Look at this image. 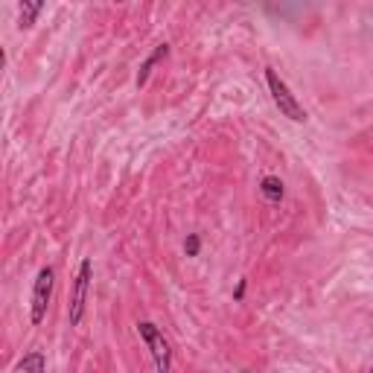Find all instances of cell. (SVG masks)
Listing matches in <instances>:
<instances>
[{
	"instance_id": "cell-1",
	"label": "cell",
	"mask_w": 373,
	"mask_h": 373,
	"mask_svg": "<svg viewBox=\"0 0 373 373\" xmlns=\"http://www.w3.org/2000/svg\"><path fill=\"white\" fill-rule=\"evenodd\" d=\"M266 82H268L271 100H274V105L280 108V114L289 117L292 123H306V111H303V105H301L298 100H294V93L289 91V85L280 79L274 67H266Z\"/></svg>"
},
{
	"instance_id": "cell-2",
	"label": "cell",
	"mask_w": 373,
	"mask_h": 373,
	"mask_svg": "<svg viewBox=\"0 0 373 373\" xmlns=\"http://www.w3.org/2000/svg\"><path fill=\"white\" fill-rule=\"evenodd\" d=\"M53 286H55V271L53 266H44L41 271L35 274V283H32V303H30V321L38 327L47 318V306L53 298Z\"/></svg>"
},
{
	"instance_id": "cell-3",
	"label": "cell",
	"mask_w": 373,
	"mask_h": 373,
	"mask_svg": "<svg viewBox=\"0 0 373 373\" xmlns=\"http://www.w3.org/2000/svg\"><path fill=\"white\" fill-rule=\"evenodd\" d=\"M137 332H140V339L146 341L152 359H155V367H158V373H169L172 370V347L169 341L164 339V332L155 327L152 321H140L137 324Z\"/></svg>"
},
{
	"instance_id": "cell-4",
	"label": "cell",
	"mask_w": 373,
	"mask_h": 373,
	"mask_svg": "<svg viewBox=\"0 0 373 373\" xmlns=\"http://www.w3.org/2000/svg\"><path fill=\"white\" fill-rule=\"evenodd\" d=\"M91 277H93V263H91V257H85L82 266H79V274H76V286H73V298H70V312H67L70 327H79V324H82Z\"/></svg>"
},
{
	"instance_id": "cell-5",
	"label": "cell",
	"mask_w": 373,
	"mask_h": 373,
	"mask_svg": "<svg viewBox=\"0 0 373 373\" xmlns=\"http://www.w3.org/2000/svg\"><path fill=\"white\" fill-rule=\"evenodd\" d=\"M166 55H169V44H166V41H164V44H158V47H155V53H149V55H146V62L140 65V70H137V88H143V85L149 82L152 67L158 65L161 58H166Z\"/></svg>"
},
{
	"instance_id": "cell-6",
	"label": "cell",
	"mask_w": 373,
	"mask_h": 373,
	"mask_svg": "<svg viewBox=\"0 0 373 373\" xmlns=\"http://www.w3.org/2000/svg\"><path fill=\"white\" fill-rule=\"evenodd\" d=\"M260 192H263V199H266V202H271V204L283 202V195H286L283 181L277 178V175H266V178L260 181Z\"/></svg>"
},
{
	"instance_id": "cell-7",
	"label": "cell",
	"mask_w": 373,
	"mask_h": 373,
	"mask_svg": "<svg viewBox=\"0 0 373 373\" xmlns=\"http://www.w3.org/2000/svg\"><path fill=\"white\" fill-rule=\"evenodd\" d=\"M18 367H21V373H47V359L41 350H32L18 362Z\"/></svg>"
},
{
	"instance_id": "cell-8",
	"label": "cell",
	"mask_w": 373,
	"mask_h": 373,
	"mask_svg": "<svg viewBox=\"0 0 373 373\" xmlns=\"http://www.w3.org/2000/svg\"><path fill=\"white\" fill-rule=\"evenodd\" d=\"M18 9H21V18H18V27H21V30H30V27L35 24V18L41 15L44 4H21Z\"/></svg>"
},
{
	"instance_id": "cell-9",
	"label": "cell",
	"mask_w": 373,
	"mask_h": 373,
	"mask_svg": "<svg viewBox=\"0 0 373 373\" xmlns=\"http://www.w3.org/2000/svg\"><path fill=\"white\" fill-rule=\"evenodd\" d=\"M184 251H187V257H199V251H202V237H199V233H190L187 242H184Z\"/></svg>"
},
{
	"instance_id": "cell-10",
	"label": "cell",
	"mask_w": 373,
	"mask_h": 373,
	"mask_svg": "<svg viewBox=\"0 0 373 373\" xmlns=\"http://www.w3.org/2000/svg\"><path fill=\"white\" fill-rule=\"evenodd\" d=\"M242 294H245V280H240L237 292H233V298H237V301H242Z\"/></svg>"
},
{
	"instance_id": "cell-11",
	"label": "cell",
	"mask_w": 373,
	"mask_h": 373,
	"mask_svg": "<svg viewBox=\"0 0 373 373\" xmlns=\"http://www.w3.org/2000/svg\"><path fill=\"white\" fill-rule=\"evenodd\" d=\"M370 373H373V365H370Z\"/></svg>"
}]
</instances>
